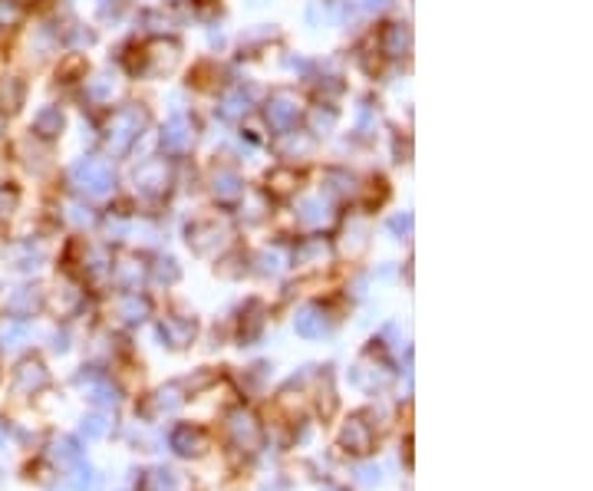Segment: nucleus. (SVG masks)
I'll list each match as a JSON object with an SVG mask.
<instances>
[{
  "instance_id": "5",
  "label": "nucleus",
  "mask_w": 593,
  "mask_h": 491,
  "mask_svg": "<svg viewBox=\"0 0 593 491\" xmlns=\"http://www.w3.org/2000/svg\"><path fill=\"white\" fill-rule=\"evenodd\" d=\"M90 435H103V426H99V419H90Z\"/></svg>"
},
{
  "instance_id": "2",
  "label": "nucleus",
  "mask_w": 593,
  "mask_h": 491,
  "mask_svg": "<svg viewBox=\"0 0 593 491\" xmlns=\"http://www.w3.org/2000/svg\"><path fill=\"white\" fill-rule=\"evenodd\" d=\"M228 429H232L235 442H238V445H245L248 452H254V448L261 445V429L254 426V419H251V416H245V412L232 416Z\"/></svg>"
},
{
  "instance_id": "1",
  "label": "nucleus",
  "mask_w": 593,
  "mask_h": 491,
  "mask_svg": "<svg viewBox=\"0 0 593 491\" xmlns=\"http://www.w3.org/2000/svg\"><path fill=\"white\" fill-rule=\"evenodd\" d=\"M44 386H47L44 367H40L37 360H24V363L17 367V373H14V390H17V393H37V390H44Z\"/></svg>"
},
{
  "instance_id": "3",
  "label": "nucleus",
  "mask_w": 593,
  "mask_h": 491,
  "mask_svg": "<svg viewBox=\"0 0 593 491\" xmlns=\"http://www.w3.org/2000/svg\"><path fill=\"white\" fill-rule=\"evenodd\" d=\"M343 445L346 448H353V452H369L372 448V432H369V426L363 422V419H353L349 426H346V432H343Z\"/></svg>"
},
{
  "instance_id": "4",
  "label": "nucleus",
  "mask_w": 593,
  "mask_h": 491,
  "mask_svg": "<svg viewBox=\"0 0 593 491\" xmlns=\"http://www.w3.org/2000/svg\"><path fill=\"white\" fill-rule=\"evenodd\" d=\"M171 445H175L181 455H194V452H202L205 439H202V432H198V429H188V426H181V429H175V435H171Z\"/></svg>"
}]
</instances>
